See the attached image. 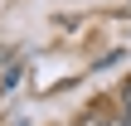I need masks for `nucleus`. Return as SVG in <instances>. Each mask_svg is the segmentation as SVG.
Segmentation results:
<instances>
[{"mask_svg":"<svg viewBox=\"0 0 131 126\" xmlns=\"http://www.w3.org/2000/svg\"><path fill=\"white\" fill-rule=\"evenodd\" d=\"M122 126H131V92H126V112H122Z\"/></svg>","mask_w":131,"mask_h":126,"instance_id":"nucleus-1","label":"nucleus"}]
</instances>
